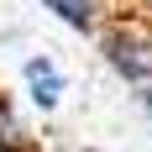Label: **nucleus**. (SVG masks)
I'll use <instances>...</instances> for the list:
<instances>
[{
	"label": "nucleus",
	"mask_w": 152,
	"mask_h": 152,
	"mask_svg": "<svg viewBox=\"0 0 152 152\" xmlns=\"http://www.w3.org/2000/svg\"><path fill=\"white\" fill-rule=\"evenodd\" d=\"M37 5L74 37H100V26L115 16V0H37Z\"/></svg>",
	"instance_id": "nucleus-3"
},
{
	"label": "nucleus",
	"mask_w": 152,
	"mask_h": 152,
	"mask_svg": "<svg viewBox=\"0 0 152 152\" xmlns=\"http://www.w3.org/2000/svg\"><path fill=\"white\" fill-rule=\"evenodd\" d=\"M0 152H37V131H31L26 110L5 89H0Z\"/></svg>",
	"instance_id": "nucleus-4"
},
{
	"label": "nucleus",
	"mask_w": 152,
	"mask_h": 152,
	"mask_svg": "<svg viewBox=\"0 0 152 152\" xmlns=\"http://www.w3.org/2000/svg\"><path fill=\"white\" fill-rule=\"evenodd\" d=\"M100 58L115 79H121L131 100L137 94H152V16L147 11H115L100 26Z\"/></svg>",
	"instance_id": "nucleus-1"
},
{
	"label": "nucleus",
	"mask_w": 152,
	"mask_h": 152,
	"mask_svg": "<svg viewBox=\"0 0 152 152\" xmlns=\"http://www.w3.org/2000/svg\"><path fill=\"white\" fill-rule=\"evenodd\" d=\"M84 152H100V147H84Z\"/></svg>",
	"instance_id": "nucleus-6"
},
{
	"label": "nucleus",
	"mask_w": 152,
	"mask_h": 152,
	"mask_svg": "<svg viewBox=\"0 0 152 152\" xmlns=\"http://www.w3.org/2000/svg\"><path fill=\"white\" fill-rule=\"evenodd\" d=\"M21 94L37 115H58L63 110V94H68V74L53 53H26L21 58Z\"/></svg>",
	"instance_id": "nucleus-2"
},
{
	"label": "nucleus",
	"mask_w": 152,
	"mask_h": 152,
	"mask_svg": "<svg viewBox=\"0 0 152 152\" xmlns=\"http://www.w3.org/2000/svg\"><path fill=\"white\" fill-rule=\"evenodd\" d=\"M137 110H142V121L152 126V94H137Z\"/></svg>",
	"instance_id": "nucleus-5"
}]
</instances>
